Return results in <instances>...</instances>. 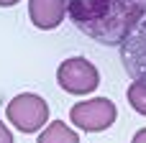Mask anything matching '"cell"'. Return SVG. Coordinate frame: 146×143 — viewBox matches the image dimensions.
<instances>
[{"label":"cell","mask_w":146,"mask_h":143,"mask_svg":"<svg viewBox=\"0 0 146 143\" xmlns=\"http://www.w3.org/2000/svg\"><path fill=\"white\" fill-rule=\"evenodd\" d=\"M146 13V0H67L74 26L100 43H121Z\"/></svg>","instance_id":"6da1fadb"},{"label":"cell","mask_w":146,"mask_h":143,"mask_svg":"<svg viewBox=\"0 0 146 143\" xmlns=\"http://www.w3.org/2000/svg\"><path fill=\"white\" fill-rule=\"evenodd\" d=\"M5 118L21 133H38L46 125V120H49V105H46L44 97L31 95V92H23V95H15L8 102Z\"/></svg>","instance_id":"7a4b0ae2"},{"label":"cell","mask_w":146,"mask_h":143,"mask_svg":"<svg viewBox=\"0 0 146 143\" xmlns=\"http://www.w3.org/2000/svg\"><path fill=\"white\" fill-rule=\"evenodd\" d=\"M56 82L69 95H90L100 84V72L92 61H87L82 56H72V59H64L59 64Z\"/></svg>","instance_id":"3957f363"},{"label":"cell","mask_w":146,"mask_h":143,"mask_svg":"<svg viewBox=\"0 0 146 143\" xmlns=\"http://www.w3.org/2000/svg\"><path fill=\"white\" fill-rule=\"evenodd\" d=\"M118 118V110L113 105V100L108 97H90L85 102H77L72 105L69 110V120L85 130V133H100L105 128H110Z\"/></svg>","instance_id":"277c9868"},{"label":"cell","mask_w":146,"mask_h":143,"mask_svg":"<svg viewBox=\"0 0 146 143\" xmlns=\"http://www.w3.org/2000/svg\"><path fill=\"white\" fill-rule=\"evenodd\" d=\"M121 59L133 79L146 82V13L121 41Z\"/></svg>","instance_id":"5b68a950"},{"label":"cell","mask_w":146,"mask_h":143,"mask_svg":"<svg viewBox=\"0 0 146 143\" xmlns=\"http://www.w3.org/2000/svg\"><path fill=\"white\" fill-rule=\"evenodd\" d=\"M67 0H28V18L38 31H51L64 23Z\"/></svg>","instance_id":"8992f818"},{"label":"cell","mask_w":146,"mask_h":143,"mask_svg":"<svg viewBox=\"0 0 146 143\" xmlns=\"http://www.w3.org/2000/svg\"><path fill=\"white\" fill-rule=\"evenodd\" d=\"M36 143H80V136L69 125H64V120H54L46 128H41Z\"/></svg>","instance_id":"52a82bcc"},{"label":"cell","mask_w":146,"mask_h":143,"mask_svg":"<svg viewBox=\"0 0 146 143\" xmlns=\"http://www.w3.org/2000/svg\"><path fill=\"white\" fill-rule=\"evenodd\" d=\"M128 102H131V107L139 115H146V82H141V79L131 82V87H128Z\"/></svg>","instance_id":"ba28073f"},{"label":"cell","mask_w":146,"mask_h":143,"mask_svg":"<svg viewBox=\"0 0 146 143\" xmlns=\"http://www.w3.org/2000/svg\"><path fill=\"white\" fill-rule=\"evenodd\" d=\"M0 143H13V133L8 130V125L0 120Z\"/></svg>","instance_id":"9c48e42d"},{"label":"cell","mask_w":146,"mask_h":143,"mask_svg":"<svg viewBox=\"0 0 146 143\" xmlns=\"http://www.w3.org/2000/svg\"><path fill=\"white\" fill-rule=\"evenodd\" d=\"M131 143H146V128L136 130V136H133V141H131Z\"/></svg>","instance_id":"30bf717a"},{"label":"cell","mask_w":146,"mask_h":143,"mask_svg":"<svg viewBox=\"0 0 146 143\" xmlns=\"http://www.w3.org/2000/svg\"><path fill=\"white\" fill-rule=\"evenodd\" d=\"M21 0H0V8H13V5H18Z\"/></svg>","instance_id":"8fae6325"}]
</instances>
